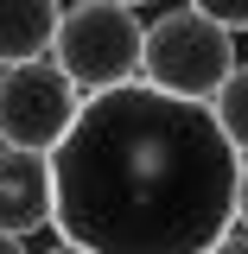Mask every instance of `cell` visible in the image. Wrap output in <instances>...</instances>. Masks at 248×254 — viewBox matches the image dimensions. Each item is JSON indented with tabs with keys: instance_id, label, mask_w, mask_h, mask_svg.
Here are the masks:
<instances>
[{
	"instance_id": "obj_1",
	"label": "cell",
	"mask_w": 248,
	"mask_h": 254,
	"mask_svg": "<svg viewBox=\"0 0 248 254\" xmlns=\"http://www.w3.org/2000/svg\"><path fill=\"white\" fill-rule=\"evenodd\" d=\"M58 242L83 254H210L236 229L242 153L210 108L153 83L89 95L58 153Z\"/></svg>"
},
{
	"instance_id": "obj_2",
	"label": "cell",
	"mask_w": 248,
	"mask_h": 254,
	"mask_svg": "<svg viewBox=\"0 0 248 254\" xmlns=\"http://www.w3.org/2000/svg\"><path fill=\"white\" fill-rule=\"evenodd\" d=\"M236 70H242V51L204 6H172V13L147 19V76L140 83H153L159 95L210 108Z\"/></svg>"
},
{
	"instance_id": "obj_3",
	"label": "cell",
	"mask_w": 248,
	"mask_h": 254,
	"mask_svg": "<svg viewBox=\"0 0 248 254\" xmlns=\"http://www.w3.org/2000/svg\"><path fill=\"white\" fill-rule=\"evenodd\" d=\"M51 64H58L83 95L127 89V83L147 76V19H140L134 6H115V0L64 6V26H58V45H51Z\"/></svg>"
},
{
	"instance_id": "obj_4",
	"label": "cell",
	"mask_w": 248,
	"mask_h": 254,
	"mask_svg": "<svg viewBox=\"0 0 248 254\" xmlns=\"http://www.w3.org/2000/svg\"><path fill=\"white\" fill-rule=\"evenodd\" d=\"M83 102H89V95L77 89L51 58L45 64H19V70H0V146L51 159L64 140H70Z\"/></svg>"
},
{
	"instance_id": "obj_5",
	"label": "cell",
	"mask_w": 248,
	"mask_h": 254,
	"mask_svg": "<svg viewBox=\"0 0 248 254\" xmlns=\"http://www.w3.org/2000/svg\"><path fill=\"white\" fill-rule=\"evenodd\" d=\"M51 216H58V178H51V159L0 146V235L26 242L32 229H45Z\"/></svg>"
},
{
	"instance_id": "obj_6",
	"label": "cell",
	"mask_w": 248,
	"mask_h": 254,
	"mask_svg": "<svg viewBox=\"0 0 248 254\" xmlns=\"http://www.w3.org/2000/svg\"><path fill=\"white\" fill-rule=\"evenodd\" d=\"M64 13L45 0H0V70H19V64H45L58 45Z\"/></svg>"
},
{
	"instance_id": "obj_7",
	"label": "cell",
	"mask_w": 248,
	"mask_h": 254,
	"mask_svg": "<svg viewBox=\"0 0 248 254\" xmlns=\"http://www.w3.org/2000/svg\"><path fill=\"white\" fill-rule=\"evenodd\" d=\"M210 115H217V127H223V140L236 146V153L248 159V58H242V70L223 83V95L210 102Z\"/></svg>"
},
{
	"instance_id": "obj_8",
	"label": "cell",
	"mask_w": 248,
	"mask_h": 254,
	"mask_svg": "<svg viewBox=\"0 0 248 254\" xmlns=\"http://www.w3.org/2000/svg\"><path fill=\"white\" fill-rule=\"evenodd\" d=\"M204 13H210L229 38H236V32H248V0H204Z\"/></svg>"
},
{
	"instance_id": "obj_9",
	"label": "cell",
	"mask_w": 248,
	"mask_h": 254,
	"mask_svg": "<svg viewBox=\"0 0 248 254\" xmlns=\"http://www.w3.org/2000/svg\"><path fill=\"white\" fill-rule=\"evenodd\" d=\"M210 254H248V229H229V235H223Z\"/></svg>"
},
{
	"instance_id": "obj_10",
	"label": "cell",
	"mask_w": 248,
	"mask_h": 254,
	"mask_svg": "<svg viewBox=\"0 0 248 254\" xmlns=\"http://www.w3.org/2000/svg\"><path fill=\"white\" fill-rule=\"evenodd\" d=\"M236 229H248V159H242V190H236Z\"/></svg>"
},
{
	"instance_id": "obj_11",
	"label": "cell",
	"mask_w": 248,
	"mask_h": 254,
	"mask_svg": "<svg viewBox=\"0 0 248 254\" xmlns=\"http://www.w3.org/2000/svg\"><path fill=\"white\" fill-rule=\"evenodd\" d=\"M0 254H26V242H13V235H0Z\"/></svg>"
},
{
	"instance_id": "obj_12",
	"label": "cell",
	"mask_w": 248,
	"mask_h": 254,
	"mask_svg": "<svg viewBox=\"0 0 248 254\" xmlns=\"http://www.w3.org/2000/svg\"><path fill=\"white\" fill-rule=\"evenodd\" d=\"M45 254H83V248H70V242H58V248H45Z\"/></svg>"
}]
</instances>
